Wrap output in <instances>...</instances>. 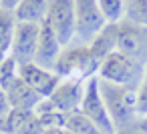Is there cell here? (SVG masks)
I'll return each instance as SVG.
<instances>
[{
  "label": "cell",
  "mask_w": 147,
  "mask_h": 134,
  "mask_svg": "<svg viewBox=\"0 0 147 134\" xmlns=\"http://www.w3.org/2000/svg\"><path fill=\"white\" fill-rule=\"evenodd\" d=\"M101 62L93 56L89 44H79V46H65L53 66L55 74L63 80H77V82H87L91 76L99 72Z\"/></svg>",
  "instance_id": "6da1fadb"
},
{
  "label": "cell",
  "mask_w": 147,
  "mask_h": 134,
  "mask_svg": "<svg viewBox=\"0 0 147 134\" xmlns=\"http://www.w3.org/2000/svg\"><path fill=\"white\" fill-rule=\"evenodd\" d=\"M99 86H101V94L103 100L107 104V110L115 122L117 128L125 126L133 114L137 112V92L131 86H119V84H111L99 78Z\"/></svg>",
  "instance_id": "7a4b0ae2"
},
{
  "label": "cell",
  "mask_w": 147,
  "mask_h": 134,
  "mask_svg": "<svg viewBox=\"0 0 147 134\" xmlns=\"http://www.w3.org/2000/svg\"><path fill=\"white\" fill-rule=\"evenodd\" d=\"M97 76L105 82L119 84V86H135V82L143 76V64L133 60L131 56L115 50L111 52L99 66Z\"/></svg>",
  "instance_id": "3957f363"
},
{
  "label": "cell",
  "mask_w": 147,
  "mask_h": 134,
  "mask_svg": "<svg viewBox=\"0 0 147 134\" xmlns=\"http://www.w3.org/2000/svg\"><path fill=\"white\" fill-rule=\"evenodd\" d=\"M103 134H117V126L107 110V104L103 100V94H101V86H99V76H91L85 84V96H83V102H81V108H79Z\"/></svg>",
  "instance_id": "277c9868"
},
{
  "label": "cell",
  "mask_w": 147,
  "mask_h": 134,
  "mask_svg": "<svg viewBox=\"0 0 147 134\" xmlns=\"http://www.w3.org/2000/svg\"><path fill=\"white\" fill-rule=\"evenodd\" d=\"M107 26L97 0H75V38L89 44Z\"/></svg>",
  "instance_id": "5b68a950"
},
{
  "label": "cell",
  "mask_w": 147,
  "mask_h": 134,
  "mask_svg": "<svg viewBox=\"0 0 147 134\" xmlns=\"http://www.w3.org/2000/svg\"><path fill=\"white\" fill-rule=\"evenodd\" d=\"M47 22L55 30L63 48L69 46L75 38V0H51Z\"/></svg>",
  "instance_id": "8992f818"
},
{
  "label": "cell",
  "mask_w": 147,
  "mask_h": 134,
  "mask_svg": "<svg viewBox=\"0 0 147 134\" xmlns=\"http://www.w3.org/2000/svg\"><path fill=\"white\" fill-rule=\"evenodd\" d=\"M117 50L131 56L139 64L147 62V26H139L129 20L119 22Z\"/></svg>",
  "instance_id": "52a82bcc"
},
{
  "label": "cell",
  "mask_w": 147,
  "mask_h": 134,
  "mask_svg": "<svg viewBox=\"0 0 147 134\" xmlns=\"http://www.w3.org/2000/svg\"><path fill=\"white\" fill-rule=\"evenodd\" d=\"M38 30H40V24L16 22V26H14V36H12L10 56H12L18 64L34 62L36 44H38Z\"/></svg>",
  "instance_id": "ba28073f"
},
{
  "label": "cell",
  "mask_w": 147,
  "mask_h": 134,
  "mask_svg": "<svg viewBox=\"0 0 147 134\" xmlns=\"http://www.w3.org/2000/svg\"><path fill=\"white\" fill-rule=\"evenodd\" d=\"M18 76L34 90L38 92L42 98H49L53 94V90L57 88V84L61 82V78L55 74V70H49L36 62H26L18 66Z\"/></svg>",
  "instance_id": "9c48e42d"
},
{
  "label": "cell",
  "mask_w": 147,
  "mask_h": 134,
  "mask_svg": "<svg viewBox=\"0 0 147 134\" xmlns=\"http://www.w3.org/2000/svg\"><path fill=\"white\" fill-rule=\"evenodd\" d=\"M85 84L87 82H77V80H63L57 84V88L53 90V94L49 96L51 104L63 112V114H71L77 112L81 108L83 96H85Z\"/></svg>",
  "instance_id": "30bf717a"
},
{
  "label": "cell",
  "mask_w": 147,
  "mask_h": 134,
  "mask_svg": "<svg viewBox=\"0 0 147 134\" xmlns=\"http://www.w3.org/2000/svg\"><path fill=\"white\" fill-rule=\"evenodd\" d=\"M63 50V44L59 42L55 30L49 26V22H40V30H38V44H36V54H34V62L53 70L59 54Z\"/></svg>",
  "instance_id": "8fae6325"
},
{
  "label": "cell",
  "mask_w": 147,
  "mask_h": 134,
  "mask_svg": "<svg viewBox=\"0 0 147 134\" xmlns=\"http://www.w3.org/2000/svg\"><path fill=\"white\" fill-rule=\"evenodd\" d=\"M6 98L10 102V108H22V110H34L42 96L34 92L20 76L6 88Z\"/></svg>",
  "instance_id": "7c38bea8"
},
{
  "label": "cell",
  "mask_w": 147,
  "mask_h": 134,
  "mask_svg": "<svg viewBox=\"0 0 147 134\" xmlns=\"http://www.w3.org/2000/svg\"><path fill=\"white\" fill-rule=\"evenodd\" d=\"M49 6H51V0H20L12 12H14L16 22L40 24L47 20Z\"/></svg>",
  "instance_id": "4fadbf2b"
},
{
  "label": "cell",
  "mask_w": 147,
  "mask_h": 134,
  "mask_svg": "<svg viewBox=\"0 0 147 134\" xmlns=\"http://www.w3.org/2000/svg\"><path fill=\"white\" fill-rule=\"evenodd\" d=\"M117 32H119V24H107L91 42H89V48L93 52V56L103 62L111 52L117 50Z\"/></svg>",
  "instance_id": "5bb4252c"
},
{
  "label": "cell",
  "mask_w": 147,
  "mask_h": 134,
  "mask_svg": "<svg viewBox=\"0 0 147 134\" xmlns=\"http://www.w3.org/2000/svg\"><path fill=\"white\" fill-rule=\"evenodd\" d=\"M14 26H16L14 12L4 10L2 6H0V64H2L4 58L10 56L12 36H14Z\"/></svg>",
  "instance_id": "9a60e30c"
},
{
  "label": "cell",
  "mask_w": 147,
  "mask_h": 134,
  "mask_svg": "<svg viewBox=\"0 0 147 134\" xmlns=\"http://www.w3.org/2000/svg\"><path fill=\"white\" fill-rule=\"evenodd\" d=\"M65 128L73 134H103L81 110L77 112H71L67 114V120H65Z\"/></svg>",
  "instance_id": "2e32d148"
},
{
  "label": "cell",
  "mask_w": 147,
  "mask_h": 134,
  "mask_svg": "<svg viewBox=\"0 0 147 134\" xmlns=\"http://www.w3.org/2000/svg\"><path fill=\"white\" fill-rule=\"evenodd\" d=\"M107 24H119L125 18V0H97Z\"/></svg>",
  "instance_id": "e0dca14e"
},
{
  "label": "cell",
  "mask_w": 147,
  "mask_h": 134,
  "mask_svg": "<svg viewBox=\"0 0 147 134\" xmlns=\"http://www.w3.org/2000/svg\"><path fill=\"white\" fill-rule=\"evenodd\" d=\"M125 18L133 24L147 26V0H125Z\"/></svg>",
  "instance_id": "ac0fdd59"
},
{
  "label": "cell",
  "mask_w": 147,
  "mask_h": 134,
  "mask_svg": "<svg viewBox=\"0 0 147 134\" xmlns=\"http://www.w3.org/2000/svg\"><path fill=\"white\" fill-rule=\"evenodd\" d=\"M18 66L20 64L12 56H8V58L2 60V64H0V86H2L4 90L18 78Z\"/></svg>",
  "instance_id": "d6986e66"
},
{
  "label": "cell",
  "mask_w": 147,
  "mask_h": 134,
  "mask_svg": "<svg viewBox=\"0 0 147 134\" xmlns=\"http://www.w3.org/2000/svg\"><path fill=\"white\" fill-rule=\"evenodd\" d=\"M137 112L147 114V74H145V80L137 92Z\"/></svg>",
  "instance_id": "ffe728a7"
},
{
  "label": "cell",
  "mask_w": 147,
  "mask_h": 134,
  "mask_svg": "<svg viewBox=\"0 0 147 134\" xmlns=\"http://www.w3.org/2000/svg\"><path fill=\"white\" fill-rule=\"evenodd\" d=\"M8 112H10V102L6 98V90L0 86V130H2V126H4V120H6Z\"/></svg>",
  "instance_id": "44dd1931"
},
{
  "label": "cell",
  "mask_w": 147,
  "mask_h": 134,
  "mask_svg": "<svg viewBox=\"0 0 147 134\" xmlns=\"http://www.w3.org/2000/svg\"><path fill=\"white\" fill-rule=\"evenodd\" d=\"M18 2H20V0H0V6H2L4 10H10V12H12Z\"/></svg>",
  "instance_id": "7402d4cb"
},
{
  "label": "cell",
  "mask_w": 147,
  "mask_h": 134,
  "mask_svg": "<svg viewBox=\"0 0 147 134\" xmlns=\"http://www.w3.org/2000/svg\"><path fill=\"white\" fill-rule=\"evenodd\" d=\"M42 134H73V132H69L67 128H47Z\"/></svg>",
  "instance_id": "603a6c76"
},
{
  "label": "cell",
  "mask_w": 147,
  "mask_h": 134,
  "mask_svg": "<svg viewBox=\"0 0 147 134\" xmlns=\"http://www.w3.org/2000/svg\"><path fill=\"white\" fill-rule=\"evenodd\" d=\"M141 130H145V132H147V120L143 122V126H141Z\"/></svg>",
  "instance_id": "cb8c5ba5"
},
{
  "label": "cell",
  "mask_w": 147,
  "mask_h": 134,
  "mask_svg": "<svg viewBox=\"0 0 147 134\" xmlns=\"http://www.w3.org/2000/svg\"><path fill=\"white\" fill-rule=\"evenodd\" d=\"M0 134H4V132H0Z\"/></svg>",
  "instance_id": "d4e9b609"
}]
</instances>
